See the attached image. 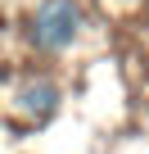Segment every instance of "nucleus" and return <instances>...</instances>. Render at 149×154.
I'll list each match as a JSON object with an SVG mask.
<instances>
[{"instance_id": "f257e3e1", "label": "nucleus", "mask_w": 149, "mask_h": 154, "mask_svg": "<svg viewBox=\"0 0 149 154\" xmlns=\"http://www.w3.org/2000/svg\"><path fill=\"white\" fill-rule=\"evenodd\" d=\"M82 32V9L77 0H41L36 14L27 18V41L41 50V54H59L77 41Z\"/></svg>"}, {"instance_id": "f03ea898", "label": "nucleus", "mask_w": 149, "mask_h": 154, "mask_svg": "<svg viewBox=\"0 0 149 154\" xmlns=\"http://www.w3.org/2000/svg\"><path fill=\"white\" fill-rule=\"evenodd\" d=\"M14 113L18 118H27V122H45L50 113H54V104H59V86L50 82V77H27V82H18L14 86Z\"/></svg>"}]
</instances>
